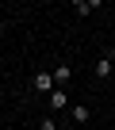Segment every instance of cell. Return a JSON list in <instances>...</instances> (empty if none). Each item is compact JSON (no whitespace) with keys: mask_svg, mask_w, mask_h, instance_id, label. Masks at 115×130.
I'll return each mask as SVG.
<instances>
[{"mask_svg":"<svg viewBox=\"0 0 115 130\" xmlns=\"http://www.w3.org/2000/svg\"><path fill=\"white\" fill-rule=\"evenodd\" d=\"M31 88H35V92H42V96H50V92L58 88V80H54V73H35Z\"/></svg>","mask_w":115,"mask_h":130,"instance_id":"6da1fadb","label":"cell"},{"mask_svg":"<svg viewBox=\"0 0 115 130\" xmlns=\"http://www.w3.org/2000/svg\"><path fill=\"white\" fill-rule=\"evenodd\" d=\"M111 73H115V57H111V50H107V54H100V57H96V77H100V80H107Z\"/></svg>","mask_w":115,"mask_h":130,"instance_id":"7a4b0ae2","label":"cell"},{"mask_svg":"<svg viewBox=\"0 0 115 130\" xmlns=\"http://www.w3.org/2000/svg\"><path fill=\"white\" fill-rule=\"evenodd\" d=\"M69 119H73L77 126H88V122H92V107H88V103H73V107H69Z\"/></svg>","mask_w":115,"mask_h":130,"instance_id":"3957f363","label":"cell"},{"mask_svg":"<svg viewBox=\"0 0 115 130\" xmlns=\"http://www.w3.org/2000/svg\"><path fill=\"white\" fill-rule=\"evenodd\" d=\"M54 80H58V88H65V84L73 80V65H69V61H58V65H54Z\"/></svg>","mask_w":115,"mask_h":130,"instance_id":"277c9868","label":"cell"},{"mask_svg":"<svg viewBox=\"0 0 115 130\" xmlns=\"http://www.w3.org/2000/svg\"><path fill=\"white\" fill-rule=\"evenodd\" d=\"M65 103H69V96H65V88H54V92H50V107H54V111H62Z\"/></svg>","mask_w":115,"mask_h":130,"instance_id":"5b68a950","label":"cell"},{"mask_svg":"<svg viewBox=\"0 0 115 130\" xmlns=\"http://www.w3.org/2000/svg\"><path fill=\"white\" fill-rule=\"evenodd\" d=\"M73 8H77V15H88L92 8H100V0H77Z\"/></svg>","mask_w":115,"mask_h":130,"instance_id":"8992f818","label":"cell"},{"mask_svg":"<svg viewBox=\"0 0 115 130\" xmlns=\"http://www.w3.org/2000/svg\"><path fill=\"white\" fill-rule=\"evenodd\" d=\"M42 130H58V122L54 119H42Z\"/></svg>","mask_w":115,"mask_h":130,"instance_id":"52a82bcc","label":"cell"},{"mask_svg":"<svg viewBox=\"0 0 115 130\" xmlns=\"http://www.w3.org/2000/svg\"><path fill=\"white\" fill-rule=\"evenodd\" d=\"M0 130H4V126H0Z\"/></svg>","mask_w":115,"mask_h":130,"instance_id":"ba28073f","label":"cell"}]
</instances>
